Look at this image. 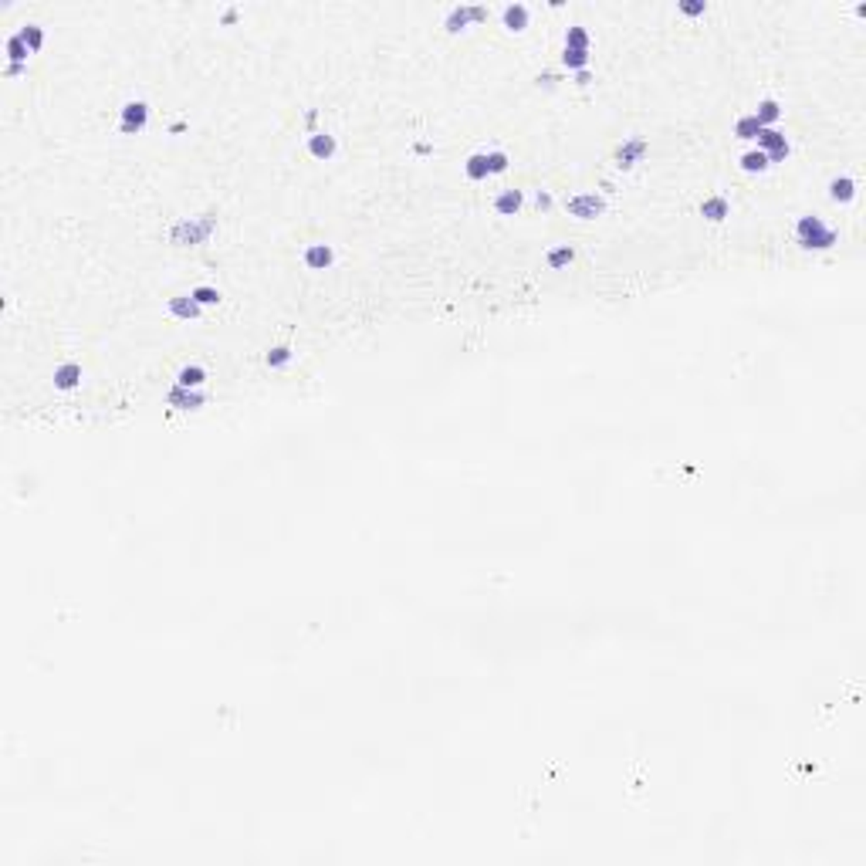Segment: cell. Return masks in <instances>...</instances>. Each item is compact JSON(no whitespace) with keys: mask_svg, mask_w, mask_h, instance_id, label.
<instances>
[{"mask_svg":"<svg viewBox=\"0 0 866 866\" xmlns=\"http://www.w3.org/2000/svg\"><path fill=\"white\" fill-rule=\"evenodd\" d=\"M413 153H417V156H427V153H433V146H430V142H417V146H413Z\"/></svg>","mask_w":866,"mask_h":866,"instance_id":"cell-34","label":"cell"},{"mask_svg":"<svg viewBox=\"0 0 866 866\" xmlns=\"http://www.w3.org/2000/svg\"><path fill=\"white\" fill-rule=\"evenodd\" d=\"M555 81H558L555 71H545V75H538V85H545V88H555Z\"/></svg>","mask_w":866,"mask_h":866,"instance_id":"cell-32","label":"cell"},{"mask_svg":"<svg viewBox=\"0 0 866 866\" xmlns=\"http://www.w3.org/2000/svg\"><path fill=\"white\" fill-rule=\"evenodd\" d=\"M562 64H565L569 71H586L589 51H569V47H562Z\"/></svg>","mask_w":866,"mask_h":866,"instance_id":"cell-26","label":"cell"},{"mask_svg":"<svg viewBox=\"0 0 866 866\" xmlns=\"http://www.w3.org/2000/svg\"><path fill=\"white\" fill-rule=\"evenodd\" d=\"M149 125V105L146 102H125L119 112V132L122 136H139Z\"/></svg>","mask_w":866,"mask_h":866,"instance_id":"cell-5","label":"cell"},{"mask_svg":"<svg viewBox=\"0 0 866 866\" xmlns=\"http://www.w3.org/2000/svg\"><path fill=\"white\" fill-rule=\"evenodd\" d=\"M335 153H339V139H335L332 132H311V136H308V156H315V159L328 163Z\"/></svg>","mask_w":866,"mask_h":866,"instance_id":"cell-9","label":"cell"},{"mask_svg":"<svg viewBox=\"0 0 866 866\" xmlns=\"http://www.w3.org/2000/svg\"><path fill=\"white\" fill-rule=\"evenodd\" d=\"M589 81H592L589 71H575V85H589Z\"/></svg>","mask_w":866,"mask_h":866,"instance_id":"cell-35","label":"cell"},{"mask_svg":"<svg viewBox=\"0 0 866 866\" xmlns=\"http://www.w3.org/2000/svg\"><path fill=\"white\" fill-rule=\"evenodd\" d=\"M829 200L833 203L856 200V180L853 176H836V180H829Z\"/></svg>","mask_w":866,"mask_h":866,"instance_id":"cell-15","label":"cell"},{"mask_svg":"<svg viewBox=\"0 0 866 866\" xmlns=\"http://www.w3.org/2000/svg\"><path fill=\"white\" fill-rule=\"evenodd\" d=\"M17 34L24 37V45L31 47V54H34V51H41V45H45V31H41L37 24H28V28H21Z\"/></svg>","mask_w":866,"mask_h":866,"instance_id":"cell-28","label":"cell"},{"mask_svg":"<svg viewBox=\"0 0 866 866\" xmlns=\"http://www.w3.org/2000/svg\"><path fill=\"white\" fill-rule=\"evenodd\" d=\"M565 210L575 220H596V216L606 214V197L603 193H575L565 200Z\"/></svg>","mask_w":866,"mask_h":866,"instance_id":"cell-3","label":"cell"},{"mask_svg":"<svg viewBox=\"0 0 866 866\" xmlns=\"http://www.w3.org/2000/svg\"><path fill=\"white\" fill-rule=\"evenodd\" d=\"M237 21V11H224V24H233Z\"/></svg>","mask_w":866,"mask_h":866,"instance_id":"cell-37","label":"cell"},{"mask_svg":"<svg viewBox=\"0 0 866 866\" xmlns=\"http://www.w3.org/2000/svg\"><path fill=\"white\" fill-rule=\"evenodd\" d=\"M4 75H7V78L24 75V64H11V62H7V68H4Z\"/></svg>","mask_w":866,"mask_h":866,"instance_id":"cell-33","label":"cell"},{"mask_svg":"<svg viewBox=\"0 0 866 866\" xmlns=\"http://www.w3.org/2000/svg\"><path fill=\"white\" fill-rule=\"evenodd\" d=\"M28 54H31V47L24 45V37L11 34L7 37V58H11V64H28Z\"/></svg>","mask_w":866,"mask_h":866,"instance_id":"cell-24","label":"cell"},{"mask_svg":"<svg viewBox=\"0 0 866 866\" xmlns=\"http://www.w3.org/2000/svg\"><path fill=\"white\" fill-rule=\"evenodd\" d=\"M216 231V216L200 214V216H183L170 227V244L173 248H200L207 244Z\"/></svg>","mask_w":866,"mask_h":866,"instance_id":"cell-1","label":"cell"},{"mask_svg":"<svg viewBox=\"0 0 866 866\" xmlns=\"http://www.w3.org/2000/svg\"><path fill=\"white\" fill-rule=\"evenodd\" d=\"M751 115H755V119H758L761 125H765V129H775V122L782 119V105H778L775 98H761V102H758V108L751 112Z\"/></svg>","mask_w":866,"mask_h":866,"instance_id":"cell-18","label":"cell"},{"mask_svg":"<svg viewBox=\"0 0 866 866\" xmlns=\"http://www.w3.org/2000/svg\"><path fill=\"white\" fill-rule=\"evenodd\" d=\"M291 359H294L291 345H275V349L264 352V366L267 369H284V366H291Z\"/></svg>","mask_w":866,"mask_h":866,"instance_id":"cell-21","label":"cell"},{"mask_svg":"<svg viewBox=\"0 0 866 866\" xmlns=\"http://www.w3.org/2000/svg\"><path fill=\"white\" fill-rule=\"evenodd\" d=\"M758 149L768 156V163H782V159H789V139L778 132V129H765L761 136H758Z\"/></svg>","mask_w":866,"mask_h":866,"instance_id":"cell-6","label":"cell"},{"mask_svg":"<svg viewBox=\"0 0 866 866\" xmlns=\"http://www.w3.org/2000/svg\"><path fill=\"white\" fill-rule=\"evenodd\" d=\"M166 403H170L173 410H200L203 403H207V393H203V389L173 386L170 393H166Z\"/></svg>","mask_w":866,"mask_h":866,"instance_id":"cell-7","label":"cell"},{"mask_svg":"<svg viewBox=\"0 0 866 866\" xmlns=\"http://www.w3.org/2000/svg\"><path fill=\"white\" fill-rule=\"evenodd\" d=\"M81 386V366L78 362H64V366H58L54 369V389H62V393H68V389Z\"/></svg>","mask_w":866,"mask_h":866,"instance_id":"cell-14","label":"cell"},{"mask_svg":"<svg viewBox=\"0 0 866 866\" xmlns=\"http://www.w3.org/2000/svg\"><path fill=\"white\" fill-rule=\"evenodd\" d=\"M565 47H569V51H589V31L586 28H579V24L569 28V31H565Z\"/></svg>","mask_w":866,"mask_h":866,"instance_id":"cell-27","label":"cell"},{"mask_svg":"<svg viewBox=\"0 0 866 866\" xmlns=\"http://www.w3.org/2000/svg\"><path fill=\"white\" fill-rule=\"evenodd\" d=\"M727 214H731V203H727L724 197H708V200L700 203V216L711 220V224H721Z\"/></svg>","mask_w":866,"mask_h":866,"instance_id":"cell-17","label":"cell"},{"mask_svg":"<svg viewBox=\"0 0 866 866\" xmlns=\"http://www.w3.org/2000/svg\"><path fill=\"white\" fill-rule=\"evenodd\" d=\"M487 163H491V176H501V173H508V166H511V159H508L504 149H491V153H487Z\"/></svg>","mask_w":866,"mask_h":866,"instance_id":"cell-29","label":"cell"},{"mask_svg":"<svg viewBox=\"0 0 866 866\" xmlns=\"http://www.w3.org/2000/svg\"><path fill=\"white\" fill-rule=\"evenodd\" d=\"M484 17H487V7H478V4H461V7H450L444 28H447V34H461V31H467L470 24H480Z\"/></svg>","mask_w":866,"mask_h":866,"instance_id":"cell-4","label":"cell"},{"mask_svg":"<svg viewBox=\"0 0 866 866\" xmlns=\"http://www.w3.org/2000/svg\"><path fill=\"white\" fill-rule=\"evenodd\" d=\"M203 383H207V369L197 366V362H190V366H183V369L176 372V386H183V389H203Z\"/></svg>","mask_w":866,"mask_h":866,"instance_id":"cell-16","label":"cell"},{"mask_svg":"<svg viewBox=\"0 0 866 866\" xmlns=\"http://www.w3.org/2000/svg\"><path fill=\"white\" fill-rule=\"evenodd\" d=\"M501 21H504V28L508 31H525L528 28V21H531V11H528L525 4H508L504 11H501Z\"/></svg>","mask_w":866,"mask_h":866,"instance_id":"cell-13","label":"cell"},{"mask_svg":"<svg viewBox=\"0 0 866 866\" xmlns=\"http://www.w3.org/2000/svg\"><path fill=\"white\" fill-rule=\"evenodd\" d=\"M190 298H193L200 308H210V305H220V298H224V294L216 291L214 284H200V288H193V291H190Z\"/></svg>","mask_w":866,"mask_h":866,"instance_id":"cell-25","label":"cell"},{"mask_svg":"<svg viewBox=\"0 0 866 866\" xmlns=\"http://www.w3.org/2000/svg\"><path fill=\"white\" fill-rule=\"evenodd\" d=\"M315 119H318V108H308V112H305V125L311 129V125H315Z\"/></svg>","mask_w":866,"mask_h":866,"instance_id":"cell-36","label":"cell"},{"mask_svg":"<svg viewBox=\"0 0 866 866\" xmlns=\"http://www.w3.org/2000/svg\"><path fill=\"white\" fill-rule=\"evenodd\" d=\"M464 173H467V180H474V183L487 180V176H491V163H487V153H474V156H470V159L464 163Z\"/></svg>","mask_w":866,"mask_h":866,"instance_id":"cell-20","label":"cell"},{"mask_svg":"<svg viewBox=\"0 0 866 866\" xmlns=\"http://www.w3.org/2000/svg\"><path fill=\"white\" fill-rule=\"evenodd\" d=\"M166 311H170L173 318H183V322H193V318H200L203 308L190 298V294H176V298H170L166 301Z\"/></svg>","mask_w":866,"mask_h":866,"instance_id":"cell-12","label":"cell"},{"mask_svg":"<svg viewBox=\"0 0 866 866\" xmlns=\"http://www.w3.org/2000/svg\"><path fill=\"white\" fill-rule=\"evenodd\" d=\"M535 210H541V214H548V210H552V193H545V190H538V193H535Z\"/></svg>","mask_w":866,"mask_h":866,"instance_id":"cell-31","label":"cell"},{"mask_svg":"<svg viewBox=\"0 0 866 866\" xmlns=\"http://www.w3.org/2000/svg\"><path fill=\"white\" fill-rule=\"evenodd\" d=\"M795 244L802 250H829L836 244V231L816 214L799 216L795 224Z\"/></svg>","mask_w":866,"mask_h":866,"instance_id":"cell-2","label":"cell"},{"mask_svg":"<svg viewBox=\"0 0 866 866\" xmlns=\"http://www.w3.org/2000/svg\"><path fill=\"white\" fill-rule=\"evenodd\" d=\"M643 153H647V139H643V136H633V139H626L616 149V166L619 170H633L636 163L643 159Z\"/></svg>","mask_w":866,"mask_h":866,"instance_id":"cell-8","label":"cell"},{"mask_svg":"<svg viewBox=\"0 0 866 866\" xmlns=\"http://www.w3.org/2000/svg\"><path fill=\"white\" fill-rule=\"evenodd\" d=\"M761 132H765V125L758 122L755 115H741V119H738V122H734V136H738V139H744V142L758 139V136H761Z\"/></svg>","mask_w":866,"mask_h":866,"instance_id":"cell-22","label":"cell"},{"mask_svg":"<svg viewBox=\"0 0 866 866\" xmlns=\"http://www.w3.org/2000/svg\"><path fill=\"white\" fill-rule=\"evenodd\" d=\"M572 261H575V248H569V244H558V248H552L548 254H545L548 271H565Z\"/></svg>","mask_w":866,"mask_h":866,"instance_id":"cell-19","label":"cell"},{"mask_svg":"<svg viewBox=\"0 0 866 866\" xmlns=\"http://www.w3.org/2000/svg\"><path fill=\"white\" fill-rule=\"evenodd\" d=\"M708 11V4L704 0H694V4H681V14H687V17H700Z\"/></svg>","mask_w":866,"mask_h":866,"instance_id":"cell-30","label":"cell"},{"mask_svg":"<svg viewBox=\"0 0 866 866\" xmlns=\"http://www.w3.org/2000/svg\"><path fill=\"white\" fill-rule=\"evenodd\" d=\"M525 207V193L521 190H501L495 197V214L497 216H518Z\"/></svg>","mask_w":866,"mask_h":866,"instance_id":"cell-11","label":"cell"},{"mask_svg":"<svg viewBox=\"0 0 866 866\" xmlns=\"http://www.w3.org/2000/svg\"><path fill=\"white\" fill-rule=\"evenodd\" d=\"M305 264L311 271H328L335 264V248L332 244H308L305 248Z\"/></svg>","mask_w":866,"mask_h":866,"instance_id":"cell-10","label":"cell"},{"mask_svg":"<svg viewBox=\"0 0 866 866\" xmlns=\"http://www.w3.org/2000/svg\"><path fill=\"white\" fill-rule=\"evenodd\" d=\"M738 163H741V170H744V173H751V176H755V173H765L768 166H772V163H768V156L761 153V149H748V153H744L741 159H738Z\"/></svg>","mask_w":866,"mask_h":866,"instance_id":"cell-23","label":"cell"}]
</instances>
